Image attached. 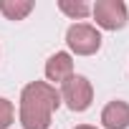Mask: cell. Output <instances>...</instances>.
<instances>
[{
	"label": "cell",
	"mask_w": 129,
	"mask_h": 129,
	"mask_svg": "<svg viewBox=\"0 0 129 129\" xmlns=\"http://www.w3.org/2000/svg\"><path fill=\"white\" fill-rule=\"evenodd\" d=\"M74 76V56L66 51H56L48 61H46V79L48 84H63L66 79Z\"/></svg>",
	"instance_id": "5"
},
{
	"label": "cell",
	"mask_w": 129,
	"mask_h": 129,
	"mask_svg": "<svg viewBox=\"0 0 129 129\" xmlns=\"http://www.w3.org/2000/svg\"><path fill=\"white\" fill-rule=\"evenodd\" d=\"M61 104H66L71 111H86L94 101V86L86 76L74 74L71 79H66L61 84Z\"/></svg>",
	"instance_id": "2"
},
{
	"label": "cell",
	"mask_w": 129,
	"mask_h": 129,
	"mask_svg": "<svg viewBox=\"0 0 129 129\" xmlns=\"http://www.w3.org/2000/svg\"><path fill=\"white\" fill-rule=\"evenodd\" d=\"M91 15L104 30H121L129 20V10L124 0H96L91 5Z\"/></svg>",
	"instance_id": "4"
},
{
	"label": "cell",
	"mask_w": 129,
	"mask_h": 129,
	"mask_svg": "<svg viewBox=\"0 0 129 129\" xmlns=\"http://www.w3.org/2000/svg\"><path fill=\"white\" fill-rule=\"evenodd\" d=\"M101 126L104 129H129V104L121 99L109 101L101 109Z\"/></svg>",
	"instance_id": "6"
},
{
	"label": "cell",
	"mask_w": 129,
	"mask_h": 129,
	"mask_svg": "<svg viewBox=\"0 0 129 129\" xmlns=\"http://www.w3.org/2000/svg\"><path fill=\"white\" fill-rule=\"evenodd\" d=\"M58 10L74 20H84L86 15H91V5L84 0H58Z\"/></svg>",
	"instance_id": "8"
},
{
	"label": "cell",
	"mask_w": 129,
	"mask_h": 129,
	"mask_svg": "<svg viewBox=\"0 0 129 129\" xmlns=\"http://www.w3.org/2000/svg\"><path fill=\"white\" fill-rule=\"evenodd\" d=\"M36 3L33 0H0V13L8 20H23L33 13Z\"/></svg>",
	"instance_id": "7"
},
{
	"label": "cell",
	"mask_w": 129,
	"mask_h": 129,
	"mask_svg": "<svg viewBox=\"0 0 129 129\" xmlns=\"http://www.w3.org/2000/svg\"><path fill=\"white\" fill-rule=\"evenodd\" d=\"M74 129H96V126H91V124H79V126H74Z\"/></svg>",
	"instance_id": "10"
},
{
	"label": "cell",
	"mask_w": 129,
	"mask_h": 129,
	"mask_svg": "<svg viewBox=\"0 0 129 129\" xmlns=\"http://www.w3.org/2000/svg\"><path fill=\"white\" fill-rule=\"evenodd\" d=\"M15 119V109H13V101H8L5 96H0V129H8Z\"/></svg>",
	"instance_id": "9"
},
{
	"label": "cell",
	"mask_w": 129,
	"mask_h": 129,
	"mask_svg": "<svg viewBox=\"0 0 129 129\" xmlns=\"http://www.w3.org/2000/svg\"><path fill=\"white\" fill-rule=\"evenodd\" d=\"M61 106V94L48 81H30L20 91L18 119L23 129H48L53 111Z\"/></svg>",
	"instance_id": "1"
},
{
	"label": "cell",
	"mask_w": 129,
	"mask_h": 129,
	"mask_svg": "<svg viewBox=\"0 0 129 129\" xmlns=\"http://www.w3.org/2000/svg\"><path fill=\"white\" fill-rule=\"evenodd\" d=\"M66 46L76 56H94L101 48V33L91 23H74L66 30Z\"/></svg>",
	"instance_id": "3"
}]
</instances>
